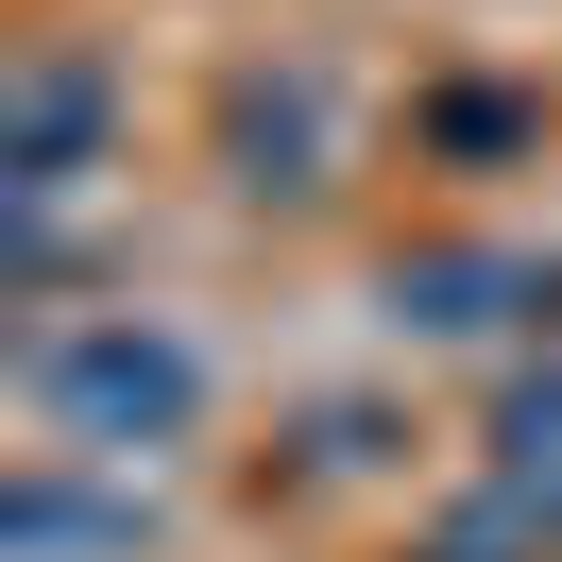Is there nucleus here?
Returning a JSON list of instances; mask_svg holds the SVG:
<instances>
[{"label":"nucleus","mask_w":562,"mask_h":562,"mask_svg":"<svg viewBox=\"0 0 562 562\" xmlns=\"http://www.w3.org/2000/svg\"><path fill=\"white\" fill-rule=\"evenodd\" d=\"M426 562H494V546H426Z\"/></svg>","instance_id":"nucleus-6"},{"label":"nucleus","mask_w":562,"mask_h":562,"mask_svg":"<svg viewBox=\"0 0 562 562\" xmlns=\"http://www.w3.org/2000/svg\"><path fill=\"white\" fill-rule=\"evenodd\" d=\"M103 137H120L103 52H18V69H0V205H18V222L69 205V188L103 171Z\"/></svg>","instance_id":"nucleus-2"},{"label":"nucleus","mask_w":562,"mask_h":562,"mask_svg":"<svg viewBox=\"0 0 562 562\" xmlns=\"http://www.w3.org/2000/svg\"><path fill=\"white\" fill-rule=\"evenodd\" d=\"M137 477H120V494H69V477H18V494H0V562H137Z\"/></svg>","instance_id":"nucleus-4"},{"label":"nucleus","mask_w":562,"mask_h":562,"mask_svg":"<svg viewBox=\"0 0 562 562\" xmlns=\"http://www.w3.org/2000/svg\"><path fill=\"white\" fill-rule=\"evenodd\" d=\"M392 307L409 324H562V256H512V239H426V256H392Z\"/></svg>","instance_id":"nucleus-3"},{"label":"nucleus","mask_w":562,"mask_h":562,"mask_svg":"<svg viewBox=\"0 0 562 562\" xmlns=\"http://www.w3.org/2000/svg\"><path fill=\"white\" fill-rule=\"evenodd\" d=\"M35 426H52V460H103V477H137V460H171L188 426H205V341L188 324H154V307H69L35 341Z\"/></svg>","instance_id":"nucleus-1"},{"label":"nucleus","mask_w":562,"mask_h":562,"mask_svg":"<svg viewBox=\"0 0 562 562\" xmlns=\"http://www.w3.org/2000/svg\"><path fill=\"white\" fill-rule=\"evenodd\" d=\"M222 154H239V188H290V205H307V188H324V86L307 69L239 86V103H222Z\"/></svg>","instance_id":"nucleus-5"}]
</instances>
